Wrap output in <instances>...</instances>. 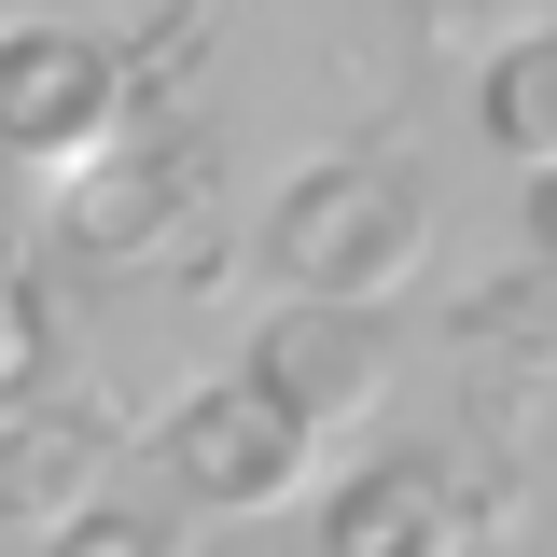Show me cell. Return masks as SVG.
Masks as SVG:
<instances>
[{"label":"cell","mask_w":557,"mask_h":557,"mask_svg":"<svg viewBox=\"0 0 557 557\" xmlns=\"http://www.w3.org/2000/svg\"><path fill=\"white\" fill-rule=\"evenodd\" d=\"M265 265L293 293H362V307H391L418 265H432V209L391 153H321V168H293V196L265 209Z\"/></svg>","instance_id":"6da1fadb"},{"label":"cell","mask_w":557,"mask_h":557,"mask_svg":"<svg viewBox=\"0 0 557 557\" xmlns=\"http://www.w3.org/2000/svg\"><path fill=\"white\" fill-rule=\"evenodd\" d=\"M196 139H182V112H139V126H112L98 153H70L57 196H42V223H57L70 265H153L168 251V223H196Z\"/></svg>","instance_id":"7a4b0ae2"},{"label":"cell","mask_w":557,"mask_h":557,"mask_svg":"<svg viewBox=\"0 0 557 557\" xmlns=\"http://www.w3.org/2000/svg\"><path fill=\"white\" fill-rule=\"evenodd\" d=\"M153 474L182 487L196 516H265L307 474V418L278 405L265 376H209V391H182L153 418Z\"/></svg>","instance_id":"3957f363"},{"label":"cell","mask_w":557,"mask_h":557,"mask_svg":"<svg viewBox=\"0 0 557 557\" xmlns=\"http://www.w3.org/2000/svg\"><path fill=\"white\" fill-rule=\"evenodd\" d=\"M153 98L126 84L112 42H84V28H0V153H28V168H70V153H98L112 126H139Z\"/></svg>","instance_id":"277c9868"},{"label":"cell","mask_w":557,"mask_h":557,"mask_svg":"<svg viewBox=\"0 0 557 557\" xmlns=\"http://www.w3.org/2000/svg\"><path fill=\"white\" fill-rule=\"evenodd\" d=\"M251 376H265L307 432H335V418H362L391 391V321H376L362 293H293L265 335H251Z\"/></svg>","instance_id":"5b68a950"},{"label":"cell","mask_w":557,"mask_h":557,"mask_svg":"<svg viewBox=\"0 0 557 557\" xmlns=\"http://www.w3.org/2000/svg\"><path fill=\"white\" fill-rule=\"evenodd\" d=\"M487 530H516V502L502 487H460L446 460H376L362 487H335V516H321V544L335 557H391V544H487Z\"/></svg>","instance_id":"8992f818"},{"label":"cell","mask_w":557,"mask_h":557,"mask_svg":"<svg viewBox=\"0 0 557 557\" xmlns=\"http://www.w3.org/2000/svg\"><path fill=\"white\" fill-rule=\"evenodd\" d=\"M98 432H112L98 405H28L14 418V432H0V530H42V544H57L70 516L98 502V460H112Z\"/></svg>","instance_id":"52a82bcc"},{"label":"cell","mask_w":557,"mask_h":557,"mask_svg":"<svg viewBox=\"0 0 557 557\" xmlns=\"http://www.w3.org/2000/svg\"><path fill=\"white\" fill-rule=\"evenodd\" d=\"M474 126L516 153V168H557V28H516L474 84Z\"/></svg>","instance_id":"ba28073f"},{"label":"cell","mask_w":557,"mask_h":557,"mask_svg":"<svg viewBox=\"0 0 557 557\" xmlns=\"http://www.w3.org/2000/svg\"><path fill=\"white\" fill-rule=\"evenodd\" d=\"M42 391H57V293L14 265V278H0V418L42 405Z\"/></svg>","instance_id":"9c48e42d"},{"label":"cell","mask_w":557,"mask_h":557,"mask_svg":"<svg viewBox=\"0 0 557 557\" xmlns=\"http://www.w3.org/2000/svg\"><path fill=\"white\" fill-rule=\"evenodd\" d=\"M196 70H209V0H168V14L126 42V84L153 98V112H182V84H196Z\"/></svg>","instance_id":"30bf717a"},{"label":"cell","mask_w":557,"mask_h":557,"mask_svg":"<svg viewBox=\"0 0 557 557\" xmlns=\"http://www.w3.org/2000/svg\"><path fill=\"white\" fill-rule=\"evenodd\" d=\"M57 544L70 557H168V516H153V502H84Z\"/></svg>","instance_id":"8fae6325"},{"label":"cell","mask_w":557,"mask_h":557,"mask_svg":"<svg viewBox=\"0 0 557 557\" xmlns=\"http://www.w3.org/2000/svg\"><path fill=\"white\" fill-rule=\"evenodd\" d=\"M487 335L516 348V362H557V265L516 278V293H487Z\"/></svg>","instance_id":"7c38bea8"},{"label":"cell","mask_w":557,"mask_h":557,"mask_svg":"<svg viewBox=\"0 0 557 557\" xmlns=\"http://www.w3.org/2000/svg\"><path fill=\"white\" fill-rule=\"evenodd\" d=\"M487 14H502V0H418V42H432V57H446V42H474Z\"/></svg>","instance_id":"4fadbf2b"},{"label":"cell","mask_w":557,"mask_h":557,"mask_svg":"<svg viewBox=\"0 0 557 557\" xmlns=\"http://www.w3.org/2000/svg\"><path fill=\"white\" fill-rule=\"evenodd\" d=\"M530 251L557 265V168H530Z\"/></svg>","instance_id":"5bb4252c"},{"label":"cell","mask_w":557,"mask_h":557,"mask_svg":"<svg viewBox=\"0 0 557 557\" xmlns=\"http://www.w3.org/2000/svg\"><path fill=\"white\" fill-rule=\"evenodd\" d=\"M0 278H14V223H0Z\"/></svg>","instance_id":"9a60e30c"}]
</instances>
